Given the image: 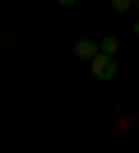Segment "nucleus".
Instances as JSON below:
<instances>
[{
    "label": "nucleus",
    "mask_w": 139,
    "mask_h": 153,
    "mask_svg": "<svg viewBox=\"0 0 139 153\" xmlns=\"http://www.w3.org/2000/svg\"><path fill=\"white\" fill-rule=\"evenodd\" d=\"M88 74L93 79H111V74H116V56H102V51H97V56L88 60Z\"/></svg>",
    "instance_id": "nucleus-1"
},
{
    "label": "nucleus",
    "mask_w": 139,
    "mask_h": 153,
    "mask_svg": "<svg viewBox=\"0 0 139 153\" xmlns=\"http://www.w3.org/2000/svg\"><path fill=\"white\" fill-rule=\"evenodd\" d=\"M74 56H79V60H93V56H97V42H93V37H79V42H74Z\"/></svg>",
    "instance_id": "nucleus-2"
},
{
    "label": "nucleus",
    "mask_w": 139,
    "mask_h": 153,
    "mask_svg": "<svg viewBox=\"0 0 139 153\" xmlns=\"http://www.w3.org/2000/svg\"><path fill=\"white\" fill-rule=\"evenodd\" d=\"M116 47H120L116 37H102V42H97V51H102V56H116Z\"/></svg>",
    "instance_id": "nucleus-3"
},
{
    "label": "nucleus",
    "mask_w": 139,
    "mask_h": 153,
    "mask_svg": "<svg viewBox=\"0 0 139 153\" xmlns=\"http://www.w3.org/2000/svg\"><path fill=\"white\" fill-rule=\"evenodd\" d=\"M135 5H139V0H111V10H120V14H130Z\"/></svg>",
    "instance_id": "nucleus-4"
},
{
    "label": "nucleus",
    "mask_w": 139,
    "mask_h": 153,
    "mask_svg": "<svg viewBox=\"0 0 139 153\" xmlns=\"http://www.w3.org/2000/svg\"><path fill=\"white\" fill-rule=\"evenodd\" d=\"M56 5H74V0H56Z\"/></svg>",
    "instance_id": "nucleus-5"
},
{
    "label": "nucleus",
    "mask_w": 139,
    "mask_h": 153,
    "mask_svg": "<svg viewBox=\"0 0 139 153\" xmlns=\"http://www.w3.org/2000/svg\"><path fill=\"white\" fill-rule=\"evenodd\" d=\"M135 37H139V19H135Z\"/></svg>",
    "instance_id": "nucleus-6"
}]
</instances>
